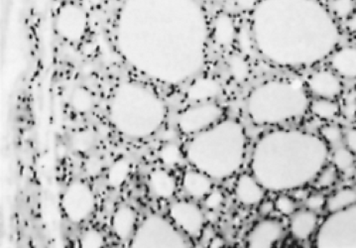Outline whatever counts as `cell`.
<instances>
[{"label": "cell", "mask_w": 356, "mask_h": 248, "mask_svg": "<svg viewBox=\"0 0 356 248\" xmlns=\"http://www.w3.org/2000/svg\"><path fill=\"white\" fill-rule=\"evenodd\" d=\"M88 16L85 9L74 2L62 4L55 16V29L66 41H81L87 33Z\"/></svg>", "instance_id": "6da1fadb"}, {"label": "cell", "mask_w": 356, "mask_h": 248, "mask_svg": "<svg viewBox=\"0 0 356 248\" xmlns=\"http://www.w3.org/2000/svg\"><path fill=\"white\" fill-rule=\"evenodd\" d=\"M222 115L223 110L218 104L202 103L184 110L180 115L178 124L184 133H192L215 124Z\"/></svg>", "instance_id": "7a4b0ae2"}, {"label": "cell", "mask_w": 356, "mask_h": 248, "mask_svg": "<svg viewBox=\"0 0 356 248\" xmlns=\"http://www.w3.org/2000/svg\"><path fill=\"white\" fill-rule=\"evenodd\" d=\"M169 215L174 224L193 238L202 233L204 217L201 208L188 201H176L169 208Z\"/></svg>", "instance_id": "3957f363"}, {"label": "cell", "mask_w": 356, "mask_h": 248, "mask_svg": "<svg viewBox=\"0 0 356 248\" xmlns=\"http://www.w3.org/2000/svg\"><path fill=\"white\" fill-rule=\"evenodd\" d=\"M307 89L318 99H336L343 92V83L332 69H321L309 76Z\"/></svg>", "instance_id": "277c9868"}, {"label": "cell", "mask_w": 356, "mask_h": 248, "mask_svg": "<svg viewBox=\"0 0 356 248\" xmlns=\"http://www.w3.org/2000/svg\"><path fill=\"white\" fill-rule=\"evenodd\" d=\"M283 235V226L277 220H263L256 224L248 235V247H272Z\"/></svg>", "instance_id": "5b68a950"}, {"label": "cell", "mask_w": 356, "mask_h": 248, "mask_svg": "<svg viewBox=\"0 0 356 248\" xmlns=\"http://www.w3.org/2000/svg\"><path fill=\"white\" fill-rule=\"evenodd\" d=\"M318 217L315 212L308 210H300L292 215L290 221V231L298 240H308L316 231Z\"/></svg>", "instance_id": "8992f818"}, {"label": "cell", "mask_w": 356, "mask_h": 248, "mask_svg": "<svg viewBox=\"0 0 356 248\" xmlns=\"http://www.w3.org/2000/svg\"><path fill=\"white\" fill-rule=\"evenodd\" d=\"M236 196L242 205L255 206L261 203L264 191L249 174H242L236 181Z\"/></svg>", "instance_id": "52a82bcc"}, {"label": "cell", "mask_w": 356, "mask_h": 248, "mask_svg": "<svg viewBox=\"0 0 356 248\" xmlns=\"http://www.w3.org/2000/svg\"><path fill=\"white\" fill-rule=\"evenodd\" d=\"M211 36L218 45L229 46L236 38V21L227 13H220L211 23Z\"/></svg>", "instance_id": "ba28073f"}, {"label": "cell", "mask_w": 356, "mask_h": 248, "mask_svg": "<svg viewBox=\"0 0 356 248\" xmlns=\"http://www.w3.org/2000/svg\"><path fill=\"white\" fill-rule=\"evenodd\" d=\"M220 90L222 87L215 78H201L194 81L188 87L186 97L195 103H207L218 97Z\"/></svg>", "instance_id": "9c48e42d"}, {"label": "cell", "mask_w": 356, "mask_h": 248, "mask_svg": "<svg viewBox=\"0 0 356 248\" xmlns=\"http://www.w3.org/2000/svg\"><path fill=\"white\" fill-rule=\"evenodd\" d=\"M356 51L355 47H343L336 51L330 59L332 71L346 78H355Z\"/></svg>", "instance_id": "30bf717a"}, {"label": "cell", "mask_w": 356, "mask_h": 248, "mask_svg": "<svg viewBox=\"0 0 356 248\" xmlns=\"http://www.w3.org/2000/svg\"><path fill=\"white\" fill-rule=\"evenodd\" d=\"M183 188L188 196L195 200H201L211 191L213 184L208 176L197 171L188 170L184 173Z\"/></svg>", "instance_id": "8fae6325"}, {"label": "cell", "mask_w": 356, "mask_h": 248, "mask_svg": "<svg viewBox=\"0 0 356 248\" xmlns=\"http://www.w3.org/2000/svg\"><path fill=\"white\" fill-rule=\"evenodd\" d=\"M136 221L137 215L134 208L121 206L116 210L113 217V228L118 240H127L131 238Z\"/></svg>", "instance_id": "7c38bea8"}, {"label": "cell", "mask_w": 356, "mask_h": 248, "mask_svg": "<svg viewBox=\"0 0 356 248\" xmlns=\"http://www.w3.org/2000/svg\"><path fill=\"white\" fill-rule=\"evenodd\" d=\"M149 183L156 197L160 199H170L177 192V181L171 174L163 169H156L149 175Z\"/></svg>", "instance_id": "4fadbf2b"}, {"label": "cell", "mask_w": 356, "mask_h": 248, "mask_svg": "<svg viewBox=\"0 0 356 248\" xmlns=\"http://www.w3.org/2000/svg\"><path fill=\"white\" fill-rule=\"evenodd\" d=\"M355 190L346 188V189L339 190L337 193L332 194L329 198L325 199V207L330 214H334V213L341 212L344 208L355 205Z\"/></svg>", "instance_id": "5bb4252c"}, {"label": "cell", "mask_w": 356, "mask_h": 248, "mask_svg": "<svg viewBox=\"0 0 356 248\" xmlns=\"http://www.w3.org/2000/svg\"><path fill=\"white\" fill-rule=\"evenodd\" d=\"M315 117L323 120L334 119L339 117L341 113V106L336 101V99H316L309 104Z\"/></svg>", "instance_id": "9a60e30c"}, {"label": "cell", "mask_w": 356, "mask_h": 248, "mask_svg": "<svg viewBox=\"0 0 356 248\" xmlns=\"http://www.w3.org/2000/svg\"><path fill=\"white\" fill-rule=\"evenodd\" d=\"M129 164L123 159L118 160L111 167L108 173V180L113 186L118 187L124 184L129 175Z\"/></svg>", "instance_id": "2e32d148"}, {"label": "cell", "mask_w": 356, "mask_h": 248, "mask_svg": "<svg viewBox=\"0 0 356 248\" xmlns=\"http://www.w3.org/2000/svg\"><path fill=\"white\" fill-rule=\"evenodd\" d=\"M355 154L346 147L339 148L332 155V165L339 171H346L355 165Z\"/></svg>", "instance_id": "e0dca14e"}, {"label": "cell", "mask_w": 356, "mask_h": 248, "mask_svg": "<svg viewBox=\"0 0 356 248\" xmlns=\"http://www.w3.org/2000/svg\"><path fill=\"white\" fill-rule=\"evenodd\" d=\"M229 71L237 83H242L246 81L249 75V66L248 62L241 58V56H232L229 60Z\"/></svg>", "instance_id": "ac0fdd59"}, {"label": "cell", "mask_w": 356, "mask_h": 248, "mask_svg": "<svg viewBox=\"0 0 356 248\" xmlns=\"http://www.w3.org/2000/svg\"><path fill=\"white\" fill-rule=\"evenodd\" d=\"M330 11L337 18L346 19L355 11V0H332L330 4Z\"/></svg>", "instance_id": "d6986e66"}, {"label": "cell", "mask_w": 356, "mask_h": 248, "mask_svg": "<svg viewBox=\"0 0 356 248\" xmlns=\"http://www.w3.org/2000/svg\"><path fill=\"white\" fill-rule=\"evenodd\" d=\"M72 104H73L74 110L80 111V113H86L92 108V94L88 90L79 88L74 90L73 97H72Z\"/></svg>", "instance_id": "ffe728a7"}, {"label": "cell", "mask_w": 356, "mask_h": 248, "mask_svg": "<svg viewBox=\"0 0 356 248\" xmlns=\"http://www.w3.org/2000/svg\"><path fill=\"white\" fill-rule=\"evenodd\" d=\"M337 178H339V170L334 165L325 167L320 175L316 177V187L318 189H325L332 185L336 184Z\"/></svg>", "instance_id": "44dd1931"}, {"label": "cell", "mask_w": 356, "mask_h": 248, "mask_svg": "<svg viewBox=\"0 0 356 248\" xmlns=\"http://www.w3.org/2000/svg\"><path fill=\"white\" fill-rule=\"evenodd\" d=\"M160 158H161L163 164L168 167L176 166L181 160V152L178 146L175 144H166L163 146L160 150Z\"/></svg>", "instance_id": "7402d4cb"}, {"label": "cell", "mask_w": 356, "mask_h": 248, "mask_svg": "<svg viewBox=\"0 0 356 248\" xmlns=\"http://www.w3.org/2000/svg\"><path fill=\"white\" fill-rule=\"evenodd\" d=\"M321 135L330 145H336L343 141V131L336 125H327L321 129Z\"/></svg>", "instance_id": "603a6c76"}, {"label": "cell", "mask_w": 356, "mask_h": 248, "mask_svg": "<svg viewBox=\"0 0 356 248\" xmlns=\"http://www.w3.org/2000/svg\"><path fill=\"white\" fill-rule=\"evenodd\" d=\"M274 205L276 210L284 215H292L296 212V201L287 195L279 196Z\"/></svg>", "instance_id": "cb8c5ba5"}, {"label": "cell", "mask_w": 356, "mask_h": 248, "mask_svg": "<svg viewBox=\"0 0 356 248\" xmlns=\"http://www.w3.org/2000/svg\"><path fill=\"white\" fill-rule=\"evenodd\" d=\"M104 238L95 231H90L83 235L81 240V247H102Z\"/></svg>", "instance_id": "d4e9b609"}, {"label": "cell", "mask_w": 356, "mask_h": 248, "mask_svg": "<svg viewBox=\"0 0 356 248\" xmlns=\"http://www.w3.org/2000/svg\"><path fill=\"white\" fill-rule=\"evenodd\" d=\"M223 199H225V197H223L222 192L218 191V190L211 191L204 198V207L209 208V210H215L222 205Z\"/></svg>", "instance_id": "484cf974"}, {"label": "cell", "mask_w": 356, "mask_h": 248, "mask_svg": "<svg viewBox=\"0 0 356 248\" xmlns=\"http://www.w3.org/2000/svg\"><path fill=\"white\" fill-rule=\"evenodd\" d=\"M325 205V197L323 194H312L306 199V206L312 212L323 210Z\"/></svg>", "instance_id": "4316f807"}, {"label": "cell", "mask_w": 356, "mask_h": 248, "mask_svg": "<svg viewBox=\"0 0 356 248\" xmlns=\"http://www.w3.org/2000/svg\"><path fill=\"white\" fill-rule=\"evenodd\" d=\"M344 117L348 120H355V90H353L346 97L343 108Z\"/></svg>", "instance_id": "83f0119b"}, {"label": "cell", "mask_w": 356, "mask_h": 248, "mask_svg": "<svg viewBox=\"0 0 356 248\" xmlns=\"http://www.w3.org/2000/svg\"><path fill=\"white\" fill-rule=\"evenodd\" d=\"M343 141L346 148L355 154L356 131L355 129H348V131L343 132Z\"/></svg>", "instance_id": "f1b7e54d"}, {"label": "cell", "mask_w": 356, "mask_h": 248, "mask_svg": "<svg viewBox=\"0 0 356 248\" xmlns=\"http://www.w3.org/2000/svg\"><path fill=\"white\" fill-rule=\"evenodd\" d=\"M274 210H275L274 201H263L262 204H260L259 213L260 215H263V217H266V215L272 214V212H273Z\"/></svg>", "instance_id": "f546056e"}, {"label": "cell", "mask_w": 356, "mask_h": 248, "mask_svg": "<svg viewBox=\"0 0 356 248\" xmlns=\"http://www.w3.org/2000/svg\"><path fill=\"white\" fill-rule=\"evenodd\" d=\"M223 245L222 240L220 238H215L211 242V247H222Z\"/></svg>", "instance_id": "4dcf8cb0"}, {"label": "cell", "mask_w": 356, "mask_h": 248, "mask_svg": "<svg viewBox=\"0 0 356 248\" xmlns=\"http://www.w3.org/2000/svg\"><path fill=\"white\" fill-rule=\"evenodd\" d=\"M216 1H220V0H216Z\"/></svg>", "instance_id": "1f68e13d"}]
</instances>
